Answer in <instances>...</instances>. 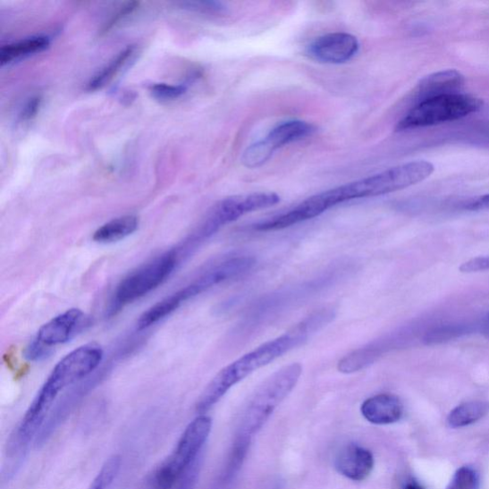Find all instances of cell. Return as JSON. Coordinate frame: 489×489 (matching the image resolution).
<instances>
[{"mask_svg":"<svg viewBox=\"0 0 489 489\" xmlns=\"http://www.w3.org/2000/svg\"><path fill=\"white\" fill-rule=\"evenodd\" d=\"M360 412L369 423L384 426L399 422L403 413V407L399 397L392 394H380L363 402Z\"/></svg>","mask_w":489,"mask_h":489,"instance_id":"9a60e30c","label":"cell"},{"mask_svg":"<svg viewBox=\"0 0 489 489\" xmlns=\"http://www.w3.org/2000/svg\"><path fill=\"white\" fill-rule=\"evenodd\" d=\"M199 288L191 282L190 285L173 293L170 297L164 299L156 305L150 307L141 316H139L137 328L145 330L155 325L166 316H171L180 308L186 301L201 295Z\"/></svg>","mask_w":489,"mask_h":489,"instance_id":"5bb4252c","label":"cell"},{"mask_svg":"<svg viewBox=\"0 0 489 489\" xmlns=\"http://www.w3.org/2000/svg\"><path fill=\"white\" fill-rule=\"evenodd\" d=\"M52 349L46 347L34 339L25 350V358L32 361H38L47 358Z\"/></svg>","mask_w":489,"mask_h":489,"instance_id":"d4e9b609","label":"cell"},{"mask_svg":"<svg viewBox=\"0 0 489 489\" xmlns=\"http://www.w3.org/2000/svg\"><path fill=\"white\" fill-rule=\"evenodd\" d=\"M153 97L160 101H173L183 96L187 88L185 86H173L167 83H156L149 89Z\"/></svg>","mask_w":489,"mask_h":489,"instance_id":"7402d4cb","label":"cell"},{"mask_svg":"<svg viewBox=\"0 0 489 489\" xmlns=\"http://www.w3.org/2000/svg\"><path fill=\"white\" fill-rule=\"evenodd\" d=\"M405 489H425V488L421 485H417V484H410Z\"/></svg>","mask_w":489,"mask_h":489,"instance_id":"f546056e","label":"cell"},{"mask_svg":"<svg viewBox=\"0 0 489 489\" xmlns=\"http://www.w3.org/2000/svg\"><path fill=\"white\" fill-rule=\"evenodd\" d=\"M50 46V39L45 36L28 38L17 43L0 48V64L2 66L16 63L37 53L45 51Z\"/></svg>","mask_w":489,"mask_h":489,"instance_id":"e0dca14e","label":"cell"},{"mask_svg":"<svg viewBox=\"0 0 489 489\" xmlns=\"http://www.w3.org/2000/svg\"><path fill=\"white\" fill-rule=\"evenodd\" d=\"M139 219L135 215H124L105 223L93 234V240L97 243L109 244L127 239L135 232Z\"/></svg>","mask_w":489,"mask_h":489,"instance_id":"ac0fdd59","label":"cell"},{"mask_svg":"<svg viewBox=\"0 0 489 489\" xmlns=\"http://www.w3.org/2000/svg\"><path fill=\"white\" fill-rule=\"evenodd\" d=\"M136 47L129 46L119 52L114 59H112L101 72H97L93 79L88 83L87 89L89 91H96L105 88L107 83L114 80L133 58Z\"/></svg>","mask_w":489,"mask_h":489,"instance_id":"d6986e66","label":"cell"},{"mask_svg":"<svg viewBox=\"0 0 489 489\" xmlns=\"http://www.w3.org/2000/svg\"><path fill=\"white\" fill-rule=\"evenodd\" d=\"M301 375V365L291 363L264 382L243 412L240 431L245 437L255 435L267 423L274 410L295 389Z\"/></svg>","mask_w":489,"mask_h":489,"instance_id":"277c9868","label":"cell"},{"mask_svg":"<svg viewBox=\"0 0 489 489\" xmlns=\"http://www.w3.org/2000/svg\"><path fill=\"white\" fill-rule=\"evenodd\" d=\"M467 208L473 212L488 211L489 212V193L483 195L476 199L471 200Z\"/></svg>","mask_w":489,"mask_h":489,"instance_id":"f1b7e54d","label":"cell"},{"mask_svg":"<svg viewBox=\"0 0 489 489\" xmlns=\"http://www.w3.org/2000/svg\"><path fill=\"white\" fill-rule=\"evenodd\" d=\"M41 105V97L40 96H35L32 97L31 99L28 100V102L24 105L22 107L21 114H20V119L22 122H28L30 120H33L39 110Z\"/></svg>","mask_w":489,"mask_h":489,"instance_id":"4316f807","label":"cell"},{"mask_svg":"<svg viewBox=\"0 0 489 489\" xmlns=\"http://www.w3.org/2000/svg\"><path fill=\"white\" fill-rule=\"evenodd\" d=\"M335 315L337 314L333 307L316 311L281 337L261 344L255 350L223 368L204 390L197 404V411L204 415L247 376L308 341L316 333L330 325Z\"/></svg>","mask_w":489,"mask_h":489,"instance_id":"6da1fadb","label":"cell"},{"mask_svg":"<svg viewBox=\"0 0 489 489\" xmlns=\"http://www.w3.org/2000/svg\"><path fill=\"white\" fill-rule=\"evenodd\" d=\"M483 106L478 97L462 94H447L417 104L397 124L398 131L432 127L465 118Z\"/></svg>","mask_w":489,"mask_h":489,"instance_id":"8992f818","label":"cell"},{"mask_svg":"<svg viewBox=\"0 0 489 489\" xmlns=\"http://www.w3.org/2000/svg\"><path fill=\"white\" fill-rule=\"evenodd\" d=\"M281 202V198L274 192H257L236 195L216 203L207 213L190 236L203 244L228 223L245 215L268 208Z\"/></svg>","mask_w":489,"mask_h":489,"instance_id":"ba28073f","label":"cell"},{"mask_svg":"<svg viewBox=\"0 0 489 489\" xmlns=\"http://www.w3.org/2000/svg\"><path fill=\"white\" fill-rule=\"evenodd\" d=\"M83 319L85 314L80 309L67 310L41 326L35 339L50 349L63 344L72 339Z\"/></svg>","mask_w":489,"mask_h":489,"instance_id":"7c38bea8","label":"cell"},{"mask_svg":"<svg viewBox=\"0 0 489 489\" xmlns=\"http://www.w3.org/2000/svg\"><path fill=\"white\" fill-rule=\"evenodd\" d=\"M212 418L200 415L187 426L169 457L150 475L148 489H169L200 459Z\"/></svg>","mask_w":489,"mask_h":489,"instance_id":"3957f363","label":"cell"},{"mask_svg":"<svg viewBox=\"0 0 489 489\" xmlns=\"http://www.w3.org/2000/svg\"><path fill=\"white\" fill-rule=\"evenodd\" d=\"M200 463H195L184 475L169 489H194L199 476Z\"/></svg>","mask_w":489,"mask_h":489,"instance_id":"603a6c76","label":"cell"},{"mask_svg":"<svg viewBox=\"0 0 489 489\" xmlns=\"http://www.w3.org/2000/svg\"><path fill=\"white\" fill-rule=\"evenodd\" d=\"M339 270H332L311 282L289 287L264 297L253 306L245 316L242 323L236 328L237 337H247L263 325L290 309L291 307L315 296V293L324 290L339 281Z\"/></svg>","mask_w":489,"mask_h":489,"instance_id":"5b68a950","label":"cell"},{"mask_svg":"<svg viewBox=\"0 0 489 489\" xmlns=\"http://www.w3.org/2000/svg\"><path fill=\"white\" fill-rule=\"evenodd\" d=\"M465 77L457 70H445L425 78L417 86L415 96L417 102L421 103L432 97L459 93L463 88Z\"/></svg>","mask_w":489,"mask_h":489,"instance_id":"2e32d148","label":"cell"},{"mask_svg":"<svg viewBox=\"0 0 489 489\" xmlns=\"http://www.w3.org/2000/svg\"><path fill=\"white\" fill-rule=\"evenodd\" d=\"M359 49L358 38L347 33H332L317 38L307 49L318 63L341 64L355 57Z\"/></svg>","mask_w":489,"mask_h":489,"instance_id":"8fae6325","label":"cell"},{"mask_svg":"<svg viewBox=\"0 0 489 489\" xmlns=\"http://www.w3.org/2000/svg\"><path fill=\"white\" fill-rule=\"evenodd\" d=\"M315 131L313 124L303 121H288L278 124L262 141L247 148L242 163L249 169H257L268 162L278 148L311 136Z\"/></svg>","mask_w":489,"mask_h":489,"instance_id":"30bf717a","label":"cell"},{"mask_svg":"<svg viewBox=\"0 0 489 489\" xmlns=\"http://www.w3.org/2000/svg\"><path fill=\"white\" fill-rule=\"evenodd\" d=\"M374 465L372 452L357 444L345 446L335 459V468L344 477L354 482L367 480L370 476Z\"/></svg>","mask_w":489,"mask_h":489,"instance_id":"4fadbf2b","label":"cell"},{"mask_svg":"<svg viewBox=\"0 0 489 489\" xmlns=\"http://www.w3.org/2000/svg\"><path fill=\"white\" fill-rule=\"evenodd\" d=\"M104 352L100 345H82L65 356L51 372L43 388L55 397L74 383L85 379L100 366Z\"/></svg>","mask_w":489,"mask_h":489,"instance_id":"9c48e42d","label":"cell"},{"mask_svg":"<svg viewBox=\"0 0 489 489\" xmlns=\"http://www.w3.org/2000/svg\"><path fill=\"white\" fill-rule=\"evenodd\" d=\"M183 6L189 10L207 13H222L226 11L225 5L217 2L185 3Z\"/></svg>","mask_w":489,"mask_h":489,"instance_id":"cb8c5ba5","label":"cell"},{"mask_svg":"<svg viewBox=\"0 0 489 489\" xmlns=\"http://www.w3.org/2000/svg\"><path fill=\"white\" fill-rule=\"evenodd\" d=\"M384 194H388V190L381 173L316 194L290 212L265 221L262 227L265 232L283 230L316 218L344 202L381 197Z\"/></svg>","mask_w":489,"mask_h":489,"instance_id":"7a4b0ae2","label":"cell"},{"mask_svg":"<svg viewBox=\"0 0 489 489\" xmlns=\"http://www.w3.org/2000/svg\"><path fill=\"white\" fill-rule=\"evenodd\" d=\"M488 323H489V316H488Z\"/></svg>","mask_w":489,"mask_h":489,"instance_id":"4dcf8cb0","label":"cell"},{"mask_svg":"<svg viewBox=\"0 0 489 489\" xmlns=\"http://www.w3.org/2000/svg\"><path fill=\"white\" fill-rule=\"evenodd\" d=\"M446 489H480L479 474L470 467H462L456 471Z\"/></svg>","mask_w":489,"mask_h":489,"instance_id":"44dd1931","label":"cell"},{"mask_svg":"<svg viewBox=\"0 0 489 489\" xmlns=\"http://www.w3.org/2000/svg\"><path fill=\"white\" fill-rule=\"evenodd\" d=\"M459 271L465 274L489 271V256L472 258L463 263Z\"/></svg>","mask_w":489,"mask_h":489,"instance_id":"484cf974","label":"cell"},{"mask_svg":"<svg viewBox=\"0 0 489 489\" xmlns=\"http://www.w3.org/2000/svg\"><path fill=\"white\" fill-rule=\"evenodd\" d=\"M179 261L181 257L177 249H174L125 276L115 291L110 305V314H116L124 306L142 299L157 289L171 276Z\"/></svg>","mask_w":489,"mask_h":489,"instance_id":"52a82bcc","label":"cell"},{"mask_svg":"<svg viewBox=\"0 0 489 489\" xmlns=\"http://www.w3.org/2000/svg\"><path fill=\"white\" fill-rule=\"evenodd\" d=\"M489 413V402L484 400L468 401L454 409L447 424L452 428H460L477 423Z\"/></svg>","mask_w":489,"mask_h":489,"instance_id":"ffe728a7","label":"cell"},{"mask_svg":"<svg viewBox=\"0 0 489 489\" xmlns=\"http://www.w3.org/2000/svg\"><path fill=\"white\" fill-rule=\"evenodd\" d=\"M139 3H129L122 6L111 20L106 23L105 27V32L112 30L115 25L121 22L124 18L129 17L139 7Z\"/></svg>","mask_w":489,"mask_h":489,"instance_id":"83f0119b","label":"cell"}]
</instances>
